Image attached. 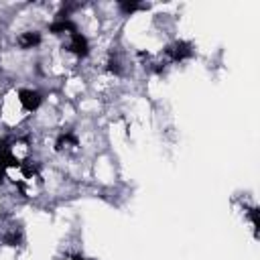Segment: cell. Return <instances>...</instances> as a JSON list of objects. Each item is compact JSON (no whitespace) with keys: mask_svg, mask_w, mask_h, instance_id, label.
<instances>
[{"mask_svg":"<svg viewBox=\"0 0 260 260\" xmlns=\"http://www.w3.org/2000/svg\"><path fill=\"white\" fill-rule=\"evenodd\" d=\"M20 98V104H23L27 110H37L39 108V104H41V94L39 92H33V90H23L18 94Z\"/></svg>","mask_w":260,"mask_h":260,"instance_id":"1","label":"cell"},{"mask_svg":"<svg viewBox=\"0 0 260 260\" xmlns=\"http://www.w3.org/2000/svg\"><path fill=\"white\" fill-rule=\"evenodd\" d=\"M69 49L75 55H85V53H88V41H85V37H81V35H71Z\"/></svg>","mask_w":260,"mask_h":260,"instance_id":"2","label":"cell"},{"mask_svg":"<svg viewBox=\"0 0 260 260\" xmlns=\"http://www.w3.org/2000/svg\"><path fill=\"white\" fill-rule=\"evenodd\" d=\"M39 41H41V35L31 31V33H23L18 37V45L23 49H33L35 45H39Z\"/></svg>","mask_w":260,"mask_h":260,"instance_id":"3","label":"cell"},{"mask_svg":"<svg viewBox=\"0 0 260 260\" xmlns=\"http://www.w3.org/2000/svg\"><path fill=\"white\" fill-rule=\"evenodd\" d=\"M169 55H171V59L181 61V59H185V57L191 55V49H189V45H185V43H177V45H173L169 49Z\"/></svg>","mask_w":260,"mask_h":260,"instance_id":"4","label":"cell"},{"mask_svg":"<svg viewBox=\"0 0 260 260\" xmlns=\"http://www.w3.org/2000/svg\"><path fill=\"white\" fill-rule=\"evenodd\" d=\"M51 31L53 33H65V31H73V27H71V23H67V20H59V23H55L51 27Z\"/></svg>","mask_w":260,"mask_h":260,"instance_id":"5","label":"cell"},{"mask_svg":"<svg viewBox=\"0 0 260 260\" xmlns=\"http://www.w3.org/2000/svg\"><path fill=\"white\" fill-rule=\"evenodd\" d=\"M122 8H124L126 12H132V10L138 8V4H136V2H130V4H122Z\"/></svg>","mask_w":260,"mask_h":260,"instance_id":"6","label":"cell"},{"mask_svg":"<svg viewBox=\"0 0 260 260\" xmlns=\"http://www.w3.org/2000/svg\"><path fill=\"white\" fill-rule=\"evenodd\" d=\"M71 260H83V258H79V256H77V258H71Z\"/></svg>","mask_w":260,"mask_h":260,"instance_id":"7","label":"cell"}]
</instances>
